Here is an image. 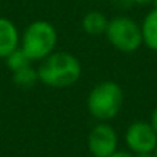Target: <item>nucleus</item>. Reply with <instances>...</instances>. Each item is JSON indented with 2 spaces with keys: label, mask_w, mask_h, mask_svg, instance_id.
<instances>
[{
  "label": "nucleus",
  "mask_w": 157,
  "mask_h": 157,
  "mask_svg": "<svg viewBox=\"0 0 157 157\" xmlns=\"http://www.w3.org/2000/svg\"><path fill=\"white\" fill-rule=\"evenodd\" d=\"M20 46V33L13 20L0 17V59H5Z\"/></svg>",
  "instance_id": "nucleus-7"
},
{
  "label": "nucleus",
  "mask_w": 157,
  "mask_h": 157,
  "mask_svg": "<svg viewBox=\"0 0 157 157\" xmlns=\"http://www.w3.org/2000/svg\"><path fill=\"white\" fill-rule=\"evenodd\" d=\"M155 6L145 16L140 28H142V37L143 43L154 52H157V0Z\"/></svg>",
  "instance_id": "nucleus-8"
},
{
  "label": "nucleus",
  "mask_w": 157,
  "mask_h": 157,
  "mask_svg": "<svg viewBox=\"0 0 157 157\" xmlns=\"http://www.w3.org/2000/svg\"><path fill=\"white\" fill-rule=\"evenodd\" d=\"M108 22L109 20L105 17V14L99 11H90L82 19V29L88 36H102L108 28Z\"/></svg>",
  "instance_id": "nucleus-9"
},
{
  "label": "nucleus",
  "mask_w": 157,
  "mask_h": 157,
  "mask_svg": "<svg viewBox=\"0 0 157 157\" xmlns=\"http://www.w3.org/2000/svg\"><path fill=\"white\" fill-rule=\"evenodd\" d=\"M39 82L45 86L63 90L75 85L82 75V63L74 54L66 51H54L37 68Z\"/></svg>",
  "instance_id": "nucleus-1"
},
{
  "label": "nucleus",
  "mask_w": 157,
  "mask_h": 157,
  "mask_svg": "<svg viewBox=\"0 0 157 157\" xmlns=\"http://www.w3.org/2000/svg\"><path fill=\"white\" fill-rule=\"evenodd\" d=\"M154 157H157V148L154 149Z\"/></svg>",
  "instance_id": "nucleus-16"
},
{
  "label": "nucleus",
  "mask_w": 157,
  "mask_h": 157,
  "mask_svg": "<svg viewBox=\"0 0 157 157\" xmlns=\"http://www.w3.org/2000/svg\"><path fill=\"white\" fill-rule=\"evenodd\" d=\"M149 123L152 125L154 131L157 132V106L154 108V111H152V114H151V122H149Z\"/></svg>",
  "instance_id": "nucleus-13"
},
{
  "label": "nucleus",
  "mask_w": 157,
  "mask_h": 157,
  "mask_svg": "<svg viewBox=\"0 0 157 157\" xmlns=\"http://www.w3.org/2000/svg\"><path fill=\"white\" fill-rule=\"evenodd\" d=\"M57 46V29L46 20L31 22L20 34V48L33 60H43Z\"/></svg>",
  "instance_id": "nucleus-3"
},
{
  "label": "nucleus",
  "mask_w": 157,
  "mask_h": 157,
  "mask_svg": "<svg viewBox=\"0 0 157 157\" xmlns=\"http://www.w3.org/2000/svg\"><path fill=\"white\" fill-rule=\"evenodd\" d=\"M108 157H134V154L132 152H128V151H114L111 155H108Z\"/></svg>",
  "instance_id": "nucleus-12"
},
{
  "label": "nucleus",
  "mask_w": 157,
  "mask_h": 157,
  "mask_svg": "<svg viewBox=\"0 0 157 157\" xmlns=\"http://www.w3.org/2000/svg\"><path fill=\"white\" fill-rule=\"evenodd\" d=\"M13 82L20 90H31L39 82V72L33 65L23 66L13 72Z\"/></svg>",
  "instance_id": "nucleus-10"
},
{
  "label": "nucleus",
  "mask_w": 157,
  "mask_h": 157,
  "mask_svg": "<svg viewBox=\"0 0 157 157\" xmlns=\"http://www.w3.org/2000/svg\"><path fill=\"white\" fill-rule=\"evenodd\" d=\"M134 157H154V152H140V154H134Z\"/></svg>",
  "instance_id": "nucleus-15"
},
{
  "label": "nucleus",
  "mask_w": 157,
  "mask_h": 157,
  "mask_svg": "<svg viewBox=\"0 0 157 157\" xmlns=\"http://www.w3.org/2000/svg\"><path fill=\"white\" fill-rule=\"evenodd\" d=\"M119 137L116 129L106 122H99L88 134V149L93 157H108L117 151Z\"/></svg>",
  "instance_id": "nucleus-6"
},
{
  "label": "nucleus",
  "mask_w": 157,
  "mask_h": 157,
  "mask_svg": "<svg viewBox=\"0 0 157 157\" xmlns=\"http://www.w3.org/2000/svg\"><path fill=\"white\" fill-rule=\"evenodd\" d=\"M131 3H137V5H148V3H154L155 0H129Z\"/></svg>",
  "instance_id": "nucleus-14"
},
{
  "label": "nucleus",
  "mask_w": 157,
  "mask_h": 157,
  "mask_svg": "<svg viewBox=\"0 0 157 157\" xmlns=\"http://www.w3.org/2000/svg\"><path fill=\"white\" fill-rule=\"evenodd\" d=\"M125 142L132 154L154 152L157 148V132L149 122L137 120L128 126L125 132Z\"/></svg>",
  "instance_id": "nucleus-5"
},
{
  "label": "nucleus",
  "mask_w": 157,
  "mask_h": 157,
  "mask_svg": "<svg viewBox=\"0 0 157 157\" xmlns=\"http://www.w3.org/2000/svg\"><path fill=\"white\" fill-rule=\"evenodd\" d=\"M5 63H6L8 69H10L11 72H14V71H17V69L23 68V66L31 65V63H33V60H31V59L25 54V51L19 46V48H17V49H14L10 56H6V57H5Z\"/></svg>",
  "instance_id": "nucleus-11"
},
{
  "label": "nucleus",
  "mask_w": 157,
  "mask_h": 157,
  "mask_svg": "<svg viewBox=\"0 0 157 157\" xmlns=\"http://www.w3.org/2000/svg\"><path fill=\"white\" fill-rule=\"evenodd\" d=\"M105 36L111 43V46L125 54L137 51L143 43L140 25L126 16H119L111 19L108 22Z\"/></svg>",
  "instance_id": "nucleus-4"
},
{
  "label": "nucleus",
  "mask_w": 157,
  "mask_h": 157,
  "mask_svg": "<svg viewBox=\"0 0 157 157\" xmlns=\"http://www.w3.org/2000/svg\"><path fill=\"white\" fill-rule=\"evenodd\" d=\"M123 106V90L113 80L97 83L88 94L86 108L90 114L99 122L114 119Z\"/></svg>",
  "instance_id": "nucleus-2"
}]
</instances>
